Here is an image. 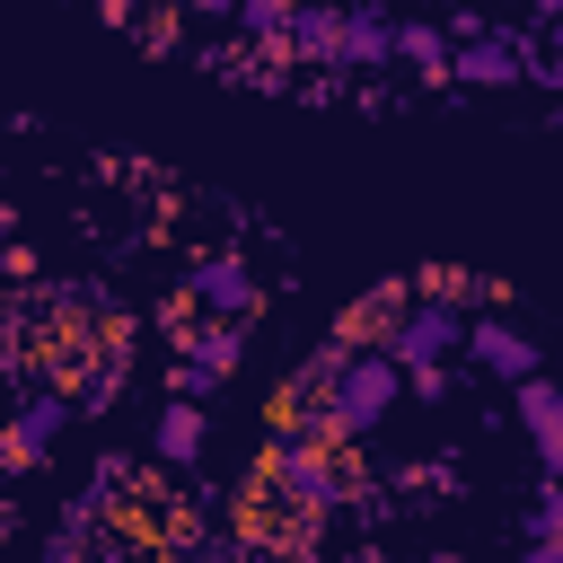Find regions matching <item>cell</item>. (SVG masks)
I'll return each mask as SVG.
<instances>
[{"label":"cell","instance_id":"6da1fadb","mask_svg":"<svg viewBox=\"0 0 563 563\" xmlns=\"http://www.w3.org/2000/svg\"><path fill=\"white\" fill-rule=\"evenodd\" d=\"M334 449H343V440H317V431H299V422H273V440H264V493H282L290 510H343L361 484L343 475Z\"/></svg>","mask_w":563,"mask_h":563},{"label":"cell","instance_id":"7a4b0ae2","mask_svg":"<svg viewBox=\"0 0 563 563\" xmlns=\"http://www.w3.org/2000/svg\"><path fill=\"white\" fill-rule=\"evenodd\" d=\"M396 405H405V361L387 343H343V369L325 387V431L334 440H369Z\"/></svg>","mask_w":563,"mask_h":563},{"label":"cell","instance_id":"3957f363","mask_svg":"<svg viewBox=\"0 0 563 563\" xmlns=\"http://www.w3.org/2000/svg\"><path fill=\"white\" fill-rule=\"evenodd\" d=\"M537 53V26H475L449 44V88H519Z\"/></svg>","mask_w":563,"mask_h":563},{"label":"cell","instance_id":"277c9868","mask_svg":"<svg viewBox=\"0 0 563 563\" xmlns=\"http://www.w3.org/2000/svg\"><path fill=\"white\" fill-rule=\"evenodd\" d=\"M457 343H466V308L440 299V290H413L405 317L387 325V352L396 361H457Z\"/></svg>","mask_w":563,"mask_h":563},{"label":"cell","instance_id":"5b68a950","mask_svg":"<svg viewBox=\"0 0 563 563\" xmlns=\"http://www.w3.org/2000/svg\"><path fill=\"white\" fill-rule=\"evenodd\" d=\"M185 299L202 308V317H255V299H264V282H255V264L246 255H194L185 264Z\"/></svg>","mask_w":563,"mask_h":563},{"label":"cell","instance_id":"8992f818","mask_svg":"<svg viewBox=\"0 0 563 563\" xmlns=\"http://www.w3.org/2000/svg\"><path fill=\"white\" fill-rule=\"evenodd\" d=\"M334 70H361V79H378V70H396V18H387L378 0H343V35H334Z\"/></svg>","mask_w":563,"mask_h":563},{"label":"cell","instance_id":"52a82bcc","mask_svg":"<svg viewBox=\"0 0 563 563\" xmlns=\"http://www.w3.org/2000/svg\"><path fill=\"white\" fill-rule=\"evenodd\" d=\"M510 396H519V422H528L537 475H563V378L528 369V378H510Z\"/></svg>","mask_w":563,"mask_h":563},{"label":"cell","instance_id":"ba28073f","mask_svg":"<svg viewBox=\"0 0 563 563\" xmlns=\"http://www.w3.org/2000/svg\"><path fill=\"white\" fill-rule=\"evenodd\" d=\"M457 361H475L484 378H501V387H510V378H528V369H537V343H528L510 317H466V343H457Z\"/></svg>","mask_w":563,"mask_h":563},{"label":"cell","instance_id":"9c48e42d","mask_svg":"<svg viewBox=\"0 0 563 563\" xmlns=\"http://www.w3.org/2000/svg\"><path fill=\"white\" fill-rule=\"evenodd\" d=\"M70 387H35L18 413H9V449H18V466H44L53 449H62V431H70Z\"/></svg>","mask_w":563,"mask_h":563},{"label":"cell","instance_id":"30bf717a","mask_svg":"<svg viewBox=\"0 0 563 563\" xmlns=\"http://www.w3.org/2000/svg\"><path fill=\"white\" fill-rule=\"evenodd\" d=\"M334 35H343V0H290L282 44H290L299 70H334Z\"/></svg>","mask_w":563,"mask_h":563},{"label":"cell","instance_id":"8fae6325","mask_svg":"<svg viewBox=\"0 0 563 563\" xmlns=\"http://www.w3.org/2000/svg\"><path fill=\"white\" fill-rule=\"evenodd\" d=\"M202 449H211V405L167 396V413H158V431H150V457H158V466H202Z\"/></svg>","mask_w":563,"mask_h":563},{"label":"cell","instance_id":"7c38bea8","mask_svg":"<svg viewBox=\"0 0 563 563\" xmlns=\"http://www.w3.org/2000/svg\"><path fill=\"white\" fill-rule=\"evenodd\" d=\"M396 70H405L413 88H449V26L396 18Z\"/></svg>","mask_w":563,"mask_h":563},{"label":"cell","instance_id":"4fadbf2b","mask_svg":"<svg viewBox=\"0 0 563 563\" xmlns=\"http://www.w3.org/2000/svg\"><path fill=\"white\" fill-rule=\"evenodd\" d=\"M405 299H413V273H405V282H378L369 299H352V308L334 317V343H387V325L405 317Z\"/></svg>","mask_w":563,"mask_h":563},{"label":"cell","instance_id":"5bb4252c","mask_svg":"<svg viewBox=\"0 0 563 563\" xmlns=\"http://www.w3.org/2000/svg\"><path fill=\"white\" fill-rule=\"evenodd\" d=\"M185 352H194V361H211L220 378H238V361H246V317H211V325H194V334H185Z\"/></svg>","mask_w":563,"mask_h":563},{"label":"cell","instance_id":"9a60e30c","mask_svg":"<svg viewBox=\"0 0 563 563\" xmlns=\"http://www.w3.org/2000/svg\"><path fill=\"white\" fill-rule=\"evenodd\" d=\"M88 545H106V537H97V501H70V510L44 528V563H79Z\"/></svg>","mask_w":563,"mask_h":563},{"label":"cell","instance_id":"2e32d148","mask_svg":"<svg viewBox=\"0 0 563 563\" xmlns=\"http://www.w3.org/2000/svg\"><path fill=\"white\" fill-rule=\"evenodd\" d=\"M282 26H290V0H238V35H246L255 53H282V62H290Z\"/></svg>","mask_w":563,"mask_h":563},{"label":"cell","instance_id":"e0dca14e","mask_svg":"<svg viewBox=\"0 0 563 563\" xmlns=\"http://www.w3.org/2000/svg\"><path fill=\"white\" fill-rule=\"evenodd\" d=\"M519 537H528V545H563V475H545V484H537V501H528Z\"/></svg>","mask_w":563,"mask_h":563},{"label":"cell","instance_id":"ac0fdd59","mask_svg":"<svg viewBox=\"0 0 563 563\" xmlns=\"http://www.w3.org/2000/svg\"><path fill=\"white\" fill-rule=\"evenodd\" d=\"M132 475H141V466H132V457H123V449H106V457H97V475H88V493H79V501H97V510H123V501H132V493H123V484H132Z\"/></svg>","mask_w":563,"mask_h":563},{"label":"cell","instance_id":"d6986e66","mask_svg":"<svg viewBox=\"0 0 563 563\" xmlns=\"http://www.w3.org/2000/svg\"><path fill=\"white\" fill-rule=\"evenodd\" d=\"M528 79H537V88H545V97L563 106V18H545V26H537V53H528Z\"/></svg>","mask_w":563,"mask_h":563},{"label":"cell","instance_id":"ffe728a7","mask_svg":"<svg viewBox=\"0 0 563 563\" xmlns=\"http://www.w3.org/2000/svg\"><path fill=\"white\" fill-rule=\"evenodd\" d=\"M167 396H194V405H211V396H220V369H211V361H194V352H185V361H176V369H167Z\"/></svg>","mask_w":563,"mask_h":563},{"label":"cell","instance_id":"44dd1931","mask_svg":"<svg viewBox=\"0 0 563 563\" xmlns=\"http://www.w3.org/2000/svg\"><path fill=\"white\" fill-rule=\"evenodd\" d=\"M185 554H194V563H238V554H246V537L211 528V537H185Z\"/></svg>","mask_w":563,"mask_h":563},{"label":"cell","instance_id":"7402d4cb","mask_svg":"<svg viewBox=\"0 0 563 563\" xmlns=\"http://www.w3.org/2000/svg\"><path fill=\"white\" fill-rule=\"evenodd\" d=\"M194 18H238V0H185Z\"/></svg>","mask_w":563,"mask_h":563},{"label":"cell","instance_id":"603a6c76","mask_svg":"<svg viewBox=\"0 0 563 563\" xmlns=\"http://www.w3.org/2000/svg\"><path fill=\"white\" fill-rule=\"evenodd\" d=\"M9 475H18V449H9V422H0V493H9Z\"/></svg>","mask_w":563,"mask_h":563},{"label":"cell","instance_id":"cb8c5ba5","mask_svg":"<svg viewBox=\"0 0 563 563\" xmlns=\"http://www.w3.org/2000/svg\"><path fill=\"white\" fill-rule=\"evenodd\" d=\"M9 238H18V211H9V202H0V246H9Z\"/></svg>","mask_w":563,"mask_h":563},{"label":"cell","instance_id":"d4e9b609","mask_svg":"<svg viewBox=\"0 0 563 563\" xmlns=\"http://www.w3.org/2000/svg\"><path fill=\"white\" fill-rule=\"evenodd\" d=\"M545 18H563V0H537V26H545Z\"/></svg>","mask_w":563,"mask_h":563},{"label":"cell","instance_id":"484cf974","mask_svg":"<svg viewBox=\"0 0 563 563\" xmlns=\"http://www.w3.org/2000/svg\"><path fill=\"white\" fill-rule=\"evenodd\" d=\"M0 528H9V493H0Z\"/></svg>","mask_w":563,"mask_h":563}]
</instances>
